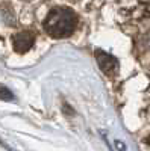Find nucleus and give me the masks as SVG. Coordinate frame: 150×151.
Instances as JSON below:
<instances>
[{"label": "nucleus", "instance_id": "f257e3e1", "mask_svg": "<svg viewBox=\"0 0 150 151\" xmlns=\"http://www.w3.org/2000/svg\"><path fill=\"white\" fill-rule=\"evenodd\" d=\"M44 30L53 38H67L78 26V15L70 8H53L44 20Z\"/></svg>", "mask_w": 150, "mask_h": 151}, {"label": "nucleus", "instance_id": "f03ea898", "mask_svg": "<svg viewBox=\"0 0 150 151\" xmlns=\"http://www.w3.org/2000/svg\"><path fill=\"white\" fill-rule=\"evenodd\" d=\"M33 42H35V35L32 32H20L12 36V47L20 55L29 52Z\"/></svg>", "mask_w": 150, "mask_h": 151}, {"label": "nucleus", "instance_id": "7ed1b4c3", "mask_svg": "<svg viewBox=\"0 0 150 151\" xmlns=\"http://www.w3.org/2000/svg\"><path fill=\"white\" fill-rule=\"evenodd\" d=\"M96 59H97V64L99 67L102 68V71L105 74H114L118 68V60L108 55L106 52H103V50H96Z\"/></svg>", "mask_w": 150, "mask_h": 151}, {"label": "nucleus", "instance_id": "20e7f679", "mask_svg": "<svg viewBox=\"0 0 150 151\" xmlns=\"http://www.w3.org/2000/svg\"><path fill=\"white\" fill-rule=\"evenodd\" d=\"M0 98L5 100V101H12V100H14V95H12V92L8 89V88L0 86Z\"/></svg>", "mask_w": 150, "mask_h": 151}, {"label": "nucleus", "instance_id": "39448f33", "mask_svg": "<svg viewBox=\"0 0 150 151\" xmlns=\"http://www.w3.org/2000/svg\"><path fill=\"white\" fill-rule=\"evenodd\" d=\"M147 142H149V144H150V136H149V137H147Z\"/></svg>", "mask_w": 150, "mask_h": 151}]
</instances>
